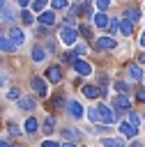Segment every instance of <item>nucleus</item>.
<instances>
[{
  "instance_id": "nucleus-13",
  "label": "nucleus",
  "mask_w": 145,
  "mask_h": 147,
  "mask_svg": "<svg viewBox=\"0 0 145 147\" xmlns=\"http://www.w3.org/2000/svg\"><path fill=\"white\" fill-rule=\"evenodd\" d=\"M113 106H115L117 110H127V108H129V99H127V94H117V96L113 99Z\"/></svg>"
},
{
  "instance_id": "nucleus-40",
  "label": "nucleus",
  "mask_w": 145,
  "mask_h": 147,
  "mask_svg": "<svg viewBox=\"0 0 145 147\" xmlns=\"http://www.w3.org/2000/svg\"><path fill=\"white\" fill-rule=\"evenodd\" d=\"M62 136H64V138H74V136H76V133H74V131H71V129H64V131H62Z\"/></svg>"
},
{
  "instance_id": "nucleus-27",
  "label": "nucleus",
  "mask_w": 145,
  "mask_h": 147,
  "mask_svg": "<svg viewBox=\"0 0 145 147\" xmlns=\"http://www.w3.org/2000/svg\"><path fill=\"white\" fill-rule=\"evenodd\" d=\"M76 55H78L76 51H69V53H64V55H62V62H76V60H74Z\"/></svg>"
},
{
  "instance_id": "nucleus-32",
  "label": "nucleus",
  "mask_w": 145,
  "mask_h": 147,
  "mask_svg": "<svg viewBox=\"0 0 145 147\" xmlns=\"http://www.w3.org/2000/svg\"><path fill=\"white\" fill-rule=\"evenodd\" d=\"M51 5H53V9H62V7H67V0H51Z\"/></svg>"
},
{
  "instance_id": "nucleus-9",
  "label": "nucleus",
  "mask_w": 145,
  "mask_h": 147,
  "mask_svg": "<svg viewBox=\"0 0 145 147\" xmlns=\"http://www.w3.org/2000/svg\"><path fill=\"white\" fill-rule=\"evenodd\" d=\"M127 71H129V78H131V80H140V78H143V74H145V69H143V67H138V64H129V67H127Z\"/></svg>"
},
{
  "instance_id": "nucleus-26",
  "label": "nucleus",
  "mask_w": 145,
  "mask_h": 147,
  "mask_svg": "<svg viewBox=\"0 0 145 147\" xmlns=\"http://www.w3.org/2000/svg\"><path fill=\"white\" fill-rule=\"evenodd\" d=\"M5 96H7V99H9V101H18V99H21V96H18V90H16V87H9V90H7V94H5Z\"/></svg>"
},
{
  "instance_id": "nucleus-2",
  "label": "nucleus",
  "mask_w": 145,
  "mask_h": 147,
  "mask_svg": "<svg viewBox=\"0 0 145 147\" xmlns=\"http://www.w3.org/2000/svg\"><path fill=\"white\" fill-rule=\"evenodd\" d=\"M30 85H32V90H35V94L37 96H46V80L44 78H39V76H32V80H30Z\"/></svg>"
},
{
  "instance_id": "nucleus-16",
  "label": "nucleus",
  "mask_w": 145,
  "mask_h": 147,
  "mask_svg": "<svg viewBox=\"0 0 145 147\" xmlns=\"http://www.w3.org/2000/svg\"><path fill=\"white\" fill-rule=\"evenodd\" d=\"M94 25L97 28H106V25H110V18L104 11H99V14H94Z\"/></svg>"
},
{
  "instance_id": "nucleus-31",
  "label": "nucleus",
  "mask_w": 145,
  "mask_h": 147,
  "mask_svg": "<svg viewBox=\"0 0 145 147\" xmlns=\"http://www.w3.org/2000/svg\"><path fill=\"white\" fill-rule=\"evenodd\" d=\"M108 30H110V32L115 34V32L120 30V21H115V18H110V25H108Z\"/></svg>"
},
{
  "instance_id": "nucleus-30",
  "label": "nucleus",
  "mask_w": 145,
  "mask_h": 147,
  "mask_svg": "<svg viewBox=\"0 0 145 147\" xmlns=\"http://www.w3.org/2000/svg\"><path fill=\"white\" fill-rule=\"evenodd\" d=\"M78 11H81V14H85V16H90V14H92V7L85 2V5H81V7H78Z\"/></svg>"
},
{
  "instance_id": "nucleus-11",
  "label": "nucleus",
  "mask_w": 145,
  "mask_h": 147,
  "mask_svg": "<svg viewBox=\"0 0 145 147\" xmlns=\"http://www.w3.org/2000/svg\"><path fill=\"white\" fill-rule=\"evenodd\" d=\"M0 48H2V53H14V41L9 39V34H2L0 37Z\"/></svg>"
},
{
  "instance_id": "nucleus-43",
  "label": "nucleus",
  "mask_w": 145,
  "mask_h": 147,
  "mask_svg": "<svg viewBox=\"0 0 145 147\" xmlns=\"http://www.w3.org/2000/svg\"><path fill=\"white\" fill-rule=\"evenodd\" d=\"M140 46H145V32L140 34Z\"/></svg>"
},
{
  "instance_id": "nucleus-44",
  "label": "nucleus",
  "mask_w": 145,
  "mask_h": 147,
  "mask_svg": "<svg viewBox=\"0 0 145 147\" xmlns=\"http://www.w3.org/2000/svg\"><path fill=\"white\" fill-rule=\"evenodd\" d=\"M0 147H9V142H7V140H2V142H0Z\"/></svg>"
},
{
  "instance_id": "nucleus-15",
  "label": "nucleus",
  "mask_w": 145,
  "mask_h": 147,
  "mask_svg": "<svg viewBox=\"0 0 145 147\" xmlns=\"http://www.w3.org/2000/svg\"><path fill=\"white\" fill-rule=\"evenodd\" d=\"M39 23L41 25H53L55 23V14L53 11H41L39 14Z\"/></svg>"
},
{
  "instance_id": "nucleus-22",
  "label": "nucleus",
  "mask_w": 145,
  "mask_h": 147,
  "mask_svg": "<svg viewBox=\"0 0 145 147\" xmlns=\"http://www.w3.org/2000/svg\"><path fill=\"white\" fill-rule=\"evenodd\" d=\"M37 129H39V126H37V119H35V117H28V119H25V133H35Z\"/></svg>"
},
{
  "instance_id": "nucleus-34",
  "label": "nucleus",
  "mask_w": 145,
  "mask_h": 147,
  "mask_svg": "<svg viewBox=\"0 0 145 147\" xmlns=\"http://www.w3.org/2000/svg\"><path fill=\"white\" fill-rule=\"evenodd\" d=\"M7 131H9L12 136H16V133H18V126H16L14 122H9V124H7Z\"/></svg>"
},
{
  "instance_id": "nucleus-20",
  "label": "nucleus",
  "mask_w": 145,
  "mask_h": 147,
  "mask_svg": "<svg viewBox=\"0 0 145 147\" xmlns=\"http://www.w3.org/2000/svg\"><path fill=\"white\" fill-rule=\"evenodd\" d=\"M101 145L104 147H124V142L117 138H101Z\"/></svg>"
},
{
  "instance_id": "nucleus-38",
  "label": "nucleus",
  "mask_w": 145,
  "mask_h": 147,
  "mask_svg": "<svg viewBox=\"0 0 145 147\" xmlns=\"http://www.w3.org/2000/svg\"><path fill=\"white\" fill-rule=\"evenodd\" d=\"M41 147H60V145H58L55 140H44V142H41Z\"/></svg>"
},
{
  "instance_id": "nucleus-4",
  "label": "nucleus",
  "mask_w": 145,
  "mask_h": 147,
  "mask_svg": "<svg viewBox=\"0 0 145 147\" xmlns=\"http://www.w3.org/2000/svg\"><path fill=\"white\" fill-rule=\"evenodd\" d=\"M97 108H99V119H104V124H110V122H115V113H113L108 106L99 103Z\"/></svg>"
},
{
  "instance_id": "nucleus-18",
  "label": "nucleus",
  "mask_w": 145,
  "mask_h": 147,
  "mask_svg": "<svg viewBox=\"0 0 145 147\" xmlns=\"http://www.w3.org/2000/svg\"><path fill=\"white\" fill-rule=\"evenodd\" d=\"M131 30H133V23L127 21V18H120V32L122 34H131Z\"/></svg>"
},
{
  "instance_id": "nucleus-17",
  "label": "nucleus",
  "mask_w": 145,
  "mask_h": 147,
  "mask_svg": "<svg viewBox=\"0 0 145 147\" xmlns=\"http://www.w3.org/2000/svg\"><path fill=\"white\" fill-rule=\"evenodd\" d=\"M18 108L32 110V108H35V99H32V96H21V99H18Z\"/></svg>"
},
{
  "instance_id": "nucleus-28",
  "label": "nucleus",
  "mask_w": 145,
  "mask_h": 147,
  "mask_svg": "<svg viewBox=\"0 0 145 147\" xmlns=\"http://www.w3.org/2000/svg\"><path fill=\"white\" fill-rule=\"evenodd\" d=\"M87 117H90L92 122H97V119H99V108H97V106L90 108V110H87Z\"/></svg>"
},
{
  "instance_id": "nucleus-24",
  "label": "nucleus",
  "mask_w": 145,
  "mask_h": 147,
  "mask_svg": "<svg viewBox=\"0 0 145 147\" xmlns=\"http://www.w3.org/2000/svg\"><path fill=\"white\" fill-rule=\"evenodd\" d=\"M21 21H23V23H25V25H30V23H32V21H35V16H32V14H30V11H28V9H23V11H21Z\"/></svg>"
},
{
  "instance_id": "nucleus-36",
  "label": "nucleus",
  "mask_w": 145,
  "mask_h": 147,
  "mask_svg": "<svg viewBox=\"0 0 145 147\" xmlns=\"http://www.w3.org/2000/svg\"><path fill=\"white\" fill-rule=\"evenodd\" d=\"M76 53H78V55L87 53V46H85V44H78V46H76Z\"/></svg>"
},
{
  "instance_id": "nucleus-42",
  "label": "nucleus",
  "mask_w": 145,
  "mask_h": 147,
  "mask_svg": "<svg viewBox=\"0 0 145 147\" xmlns=\"http://www.w3.org/2000/svg\"><path fill=\"white\" fill-rule=\"evenodd\" d=\"M16 2H18L21 7H28V2H30V0H16Z\"/></svg>"
},
{
  "instance_id": "nucleus-19",
  "label": "nucleus",
  "mask_w": 145,
  "mask_h": 147,
  "mask_svg": "<svg viewBox=\"0 0 145 147\" xmlns=\"http://www.w3.org/2000/svg\"><path fill=\"white\" fill-rule=\"evenodd\" d=\"M41 129H44V133L48 136V133H53V129H55V117H46L44 119V124H41Z\"/></svg>"
},
{
  "instance_id": "nucleus-1",
  "label": "nucleus",
  "mask_w": 145,
  "mask_h": 147,
  "mask_svg": "<svg viewBox=\"0 0 145 147\" xmlns=\"http://www.w3.org/2000/svg\"><path fill=\"white\" fill-rule=\"evenodd\" d=\"M76 30L74 28H69V25H62L60 28V41L64 44V46H71V44H76Z\"/></svg>"
},
{
  "instance_id": "nucleus-33",
  "label": "nucleus",
  "mask_w": 145,
  "mask_h": 147,
  "mask_svg": "<svg viewBox=\"0 0 145 147\" xmlns=\"http://www.w3.org/2000/svg\"><path fill=\"white\" fill-rule=\"evenodd\" d=\"M108 5H110V0H97V7H99L101 11H106V9H108Z\"/></svg>"
},
{
  "instance_id": "nucleus-12",
  "label": "nucleus",
  "mask_w": 145,
  "mask_h": 147,
  "mask_svg": "<svg viewBox=\"0 0 145 147\" xmlns=\"http://www.w3.org/2000/svg\"><path fill=\"white\" fill-rule=\"evenodd\" d=\"M46 78H48L51 83H60V80H62V71H60V67H48Z\"/></svg>"
},
{
  "instance_id": "nucleus-14",
  "label": "nucleus",
  "mask_w": 145,
  "mask_h": 147,
  "mask_svg": "<svg viewBox=\"0 0 145 147\" xmlns=\"http://www.w3.org/2000/svg\"><path fill=\"white\" fill-rule=\"evenodd\" d=\"M122 14H124V18H127V21H131V23L140 18V9H136V7H127Z\"/></svg>"
},
{
  "instance_id": "nucleus-8",
  "label": "nucleus",
  "mask_w": 145,
  "mask_h": 147,
  "mask_svg": "<svg viewBox=\"0 0 145 147\" xmlns=\"http://www.w3.org/2000/svg\"><path fill=\"white\" fill-rule=\"evenodd\" d=\"M74 69H76V74H81V76L92 74V67H90L85 60H76V62H74Z\"/></svg>"
},
{
  "instance_id": "nucleus-25",
  "label": "nucleus",
  "mask_w": 145,
  "mask_h": 147,
  "mask_svg": "<svg viewBox=\"0 0 145 147\" xmlns=\"http://www.w3.org/2000/svg\"><path fill=\"white\" fill-rule=\"evenodd\" d=\"M113 87H115L120 94H127V92H129V85H127V83H122V80H115V85H113Z\"/></svg>"
},
{
  "instance_id": "nucleus-5",
  "label": "nucleus",
  "mask_w": 145,
  "mask_h": 147,
  "mask_svg": "<svg viewBox=\"0 0 145 147\" xmlns=\"http://www.w3.org/2000/svg\"><path fill=\"white\" fill-rule=\"evenodd\" d=\"M117 129H120V133H122V136H127V138H136V133H138V129H136L131 122H120V126H117Z\"/></svg>"
},
{
  "instance_id": "nucleus-6",
  "label": "nucleus",
  "mask_w": 145,
  "mask_h": 147,
  "mask_svg": "<svg viewBox=\"0 0 145 147\" xmlns=\"http://www.w3.org/2000/svg\"><path fill=\"white\" fill-rule=\"evenodd\" d=\"M81 92H83L87 99H97V96L104 94V90H99L97 85H85V87H81Z\"/></svg>"
},
{
  "instance_id": "nucleus-21",
  "label": "nucleus",
  "mask_w": 145,
  "mask_h": 147,
  "mask_svg": "<svg viewBox=\"0 0 145 147\" xmlns=\"http://www.w3.org/2000/svg\"><path fill=\"white\" fill-rule=\"evenodd\" d=\"M44 57H46V51H44L41 46H35V48H32V60H35V62H41Z\"/></svg>"
},
{
  "instance_id": "nucleus-41",
  "label": "nucleus",
  "mask_w": 145,
  "mask_h": 147,
  "mask_svg": "<svg viewBox=\"0 0 145 147\" xmlns=\"http://www.w3.org/2000/svg\"><path fill=\"white\" fill-rule=\"evenodd\" d=\"M138 99H140V101L145 103V90H138Z\"/></svg>"
},
{
  "instance_id": "nucleus-7",
  "label": "nucleus",
  "mask_w": 145,
  "mask_h": 147,
  "mask_svg": "<svg viewBox=\"0 0 145 147\" xmlns=\"http://www.w3.org/2000/svg\"><path fill=\"white\" fill-rule=\"evenodd\" d=\"M7 34H9V39L14 41V46H21V44L25 41V37H23V30H18V28H12Z\"/></svg>"
},
{
  "instance_id": "nucleus-45",
  "label": "nucleus",
  "mask_w": 145,
  "mask_h": 147,
  "mask_svg": "<svg viewBox=\"0 0 145 147\" xmlns=\"http://www.w3.org/2000/svg\"><path fill=\"white\" fill-rule=\"evenodd\" d=\"M60 147H74V142H64V145H60Z\"/></svg>"
},
{
  "instance_id": "nucleus-35",
  "label": "nucleus",
  "mask_w": 145,
  "mask_h": 147,
  "mask_svg": "<svg viewBox=\"0 0 145 147\" xmlns=\"http://www.w3.org/2000/svg\"><path fill=\"white\" fill-rule=\"evenodd\" d=\"M78 32H81V34H85V37H90V25H85V23H83V25L78 28Z\"/></svg>"
},
{
  "instance_id": "nucleus-10",
  "label": "nucleus",
  "mask_w": 145,
  "mask_h": 147,
  "mask_svg": "<svg viewBox=\"0 0 145 147\" xmlns=\"http://www.w3.org/2000/svg\"><path fill=\"white\" fill-rule=\"evenodd\" d=\"M67 108H69V115H71V117H76V119H81V117H83V106H81L78 101H69V103H67Z\"/></svg>"
},
{
  "instance_id": "nucleus-3",
  "label": "nucleus",
  "mask_w": 145,
  "mask_h": 147,
  "mask_svg": "<svg viewBox=\"0 0 145 147\" xmlns=\"http://www.w3.org/2000/svg\"><path fill=\"white\" fill-rule=\"evenodd\" d=\"M94 46H97L99 51H113V48L117 46V41H115L113 37H99V39L94 41Z\"/></svg>"
},
{
  "instance_id": "nucleus-29",
  "label": "nucleus",
  "mask_w": 145,
  "mask_h": 147,
  "mask_svg": "<svg viewBox=\"0 0 145 147\" xmlns=\"http://www.w3.org/2000/svg\"><path fill=\"white\" fill-rule=\"evenodd\" d=\"M46 2H48V0H35V2H32V9H35V11H41V9L46 7Z\"/></svg>"
},
{
  "instance_id": "nucleus-37",
  "label": "nucleus",
  "mask_w": 145,
  "mask_h": 147,
  "mask_svg": "<svg viewBox=\"0 0 145 147\" xmlns=\"http://www.w3.org/2000/svg\"><path fill=\"white\" fill-rule=\"evenodd\" d=\"M53 106H55V108H62V106H64L62 96H55V99H53Z\"/></svg>"
},
{
  "instance_id": "nucleus-23",
  "label": "nucleus",
  "mask_w": 145,
  "mask_h": 147,
  "mask_svg": "<svg viewBox=\"0 0 145 147\" xmlns=\"http://www.w3.org/2000/svg\"><path fill=\"white\" fill-rule=\"evenodd\" d=\"M12 18H14V14L9 11V5H7V0H2V21H5V23H9Z\"/></svg>"
},
{
  "instance_id": "nucleus-39",
  "label": "nucleus",
  "mask_w": 145,
  "mask_h": 147,
  "mask_svg": "<svg viewBox=\"0 0 145 147\" xmlns=\"http://www.w3.org/2000/svg\"><path fill=\"white\" fill-rule=\"evenodd\" d=\"M129 119H131V124H133V126H136V124H138V122H140V117H138V115H136V113H131V117H129Z\"/></svg>"
}]
</instances>
